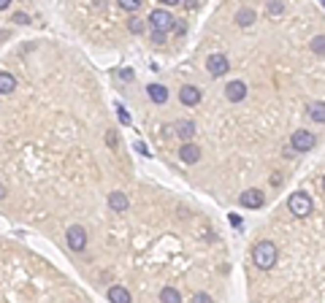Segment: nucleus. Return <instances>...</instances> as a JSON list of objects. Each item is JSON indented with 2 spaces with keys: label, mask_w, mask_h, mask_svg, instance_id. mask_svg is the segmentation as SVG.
Here are the masks:
<instances>
[{
  "label": "nucleus",
  "mask_w": 325,
  "mask_h": 303,
  "mask_svg": "<svg viewBox=\"0 0 325 303\" xmlns=\"http://www.w3.org/2000/svg\"><path fill=\"white\" fill-rule=\"evenodd\" d=\"M279 260V252H277V244L274 241H260V244H255V249H252V262H255L260 271H271L274 265H277Z\"/></svg>",
  "instance_id": "f257e3e1"
},
{
  "label": "nucleus",
  "mask_w": 325,
  "mask_h": 303,
  "mask_svg": "<svg viewBox=\"0 0 325 303\" xmlns=\"http://www.w3.org/2000/svg\"><path fill=\"white\" fill-rule=\"evenodd\" d=\"M174 24H176V19L171 17V11L168 8H155V11L149 14V27H152V33H171L174 30Z\"/></svg>",
  "instance_id": "f03ea898"
},
{
  "label": "nucleus",
  "mask_w": 325,
  "mask_h": 303,
  "mask_svg": "<svg viewBox=\"0 0 325 303\" xmlns=\"http://www.w3.org/2000/svg\"><path fill=\"white\" fill-rule=\"evenodd\" d=\"M287 209L293 211V216L303 219V216H309V214H312L314 203H312V198H309L306 193H293L290 198H287Z\"/></svg>",
  "instance_id": "7ed1b4c3"
},
{
  "label": "nucleus",
  "mask_w": 325,
  "mask_h": 303,
  "mask_svg": "<svg viewBox=\"0 0 325 303\" xmlns=\"http://www.w3.org/2000/svg\"><path fill=\"white\" fill-rule=\"evenodd\" d=\"M65 238H68V249L70 252H84L87 249V230L81 225H70L68 233H65Z\"/></svg>",
  "instance_id": "20e7f679"
},
{
  "label": "nucleus",
  "mask_w": 325,
  "mask_h": 303,
  "mask_svg": "<svg viewBox=\"0 0 325 303\" xmlns=\"http://www.w3.org/2000/svg\"><path fill=\"white\" fill-rule=\"evenodd\" d=\"M290 146H293V152L314 149V133H309V130H296V133L290 135Z\"/></svg>",
  "instance_id": "39448f33"
},
{
  "label": "nucleus",
  "mask_w": 325,
  "mask_h": 303,
  "mask_svg": "<svg viewBox=\"0 0 325 303\" xmlns=\"http://www.w3.org/2000/svg\"><path fill=\"white\" fill-rule=\"evenodd\" d=\"M228 68H231V63H228V57L225 54H209V60H206V70H209L214 79H220V76H225L228 73Z\"/></svg>",
  "instance_id": "423d86ee"
},
{
  "label": "nucleus",
  "mask_w": 325,
  "mask_h": 303,
  "mask_svg": "<svg viewBox=\"0 0 325 303\" xmlns=\"http://www.w3.org/2000/svg\"><path fill=\"white\" fill-rule=\"evenodd\" d=\"M238 203H241L244 209H260V206L266 203V198H263L260 190H247V193H241Z\"/></svg>",
  "instance_id": "0eeeda50"
},
{
  "label": "nucleus",
  "mask_w": 325,
  "mask_h": 303,
  "mask_svg": "<svg viewBox=\"0 0 325 303\" xmlns=\"http://www.w3.org/2000/svg\"><path fill=\"white\" fill-rule=\"evenodd\" d=\"M225 98L231 100V103H241V100L247 98V84L238 82V79H236V82H231L225 87Z\"/></svg>",
  "instance_id": "6e6552de"
},
{
  "label": "nucleus",
  "mask_w": 325,
  "mask_h": 303,
  "mask_svg": "<svg viewBox=\"0 0 325 303\" xmlns=\"http://www.w3.org/2000/svg\"><path fill=\"white\" fill-rule=\"evenodd\" d=\"M174 133L179 135L185 144H190L192 135H195V122H190V119H179V122L174 125Z\"/></svg>",
  "instance_id": "1a4fd4ad"
},
{
  "label": "nucleus",
  "mask_w": 325,
  "mask_h": 303,
  "mask_svg": "<svg viewBox=\"0 0 325 303\" xmlns=\"http://www.w3.org/2000/svg\"><path fill=\"white\" fill-rule=\"evenodd\" d=\"M179 100L185 106H198L201 103V89L192 87V84H185V87L179 89Z\"/></svg>",
  "instance_id": "9d476101"
},
{
  "label": "nucleus",
  "mask_w": 325,
  "mask_h": 303,
  "mask_svg": "<svg viewBox=\"0 0 325 303\" xmlns=\"http://www.w3.org/2000/svg\"><path fill=\"white\" fill-rule=\"evenodd\" d=\"M179 160H182V163H187V165H195L198 160H201V149H198L195 144H182Z\"/></svg>",
  "instance_id": "9b49d317"
},
{
  "label": "nucleus",
  "mask_w": 325,
  "mask_h": 303,
  "mask_svg": "<svg viewBox=\"0 0 325 303\" xmlns=\"http://www.w3.org/2000/svg\"><path fill=\"white\" fill-rule=\"evenodd\" d=\"M109 206H111V211H128V195L125 193H119V190H116V193H111L109 195Z\"/></svg>",
  "instance_id": "f8f14e48"
},
{
  "label": "nucleus",
  "mask_w": 325,
  "mask_h": 303,
  "mask_svg": "<svg viewBox=\"0 0 325 303\" xmlns=\"http://www.w3.org/2000/svg\"><path fill=\"white\" fill-rule=\"evenodd\" d=\"M109 301L111 303H130V292L122 284H114V287H109Z\"/></svg>",
  "instance_id": "ddd939ff"
},
{
  "label": "nucleus",
  "mask_w": 325,
  "mask_h": 303,
  "mask_svg": "<svg viewBox=\"0 0 325 303\" xmlns=\"http://www.w3.org/2000/svg\"><path fill=\"white\" fill-rule=\"evenodd\" d=\"M17 89V79L8 70H0V95H11Z\"/></svg>",
  "instance_id": "4468645a"
},
{
  "label": "nucleus",
  "mask_w": 325,
  "mask_h": 303,
  "mask_svg": "<svg viewBox=\"0 0 325 303\" xmlns=\"http://www.w3.org/2000/svg\"><path fill=\"white\" fill-rule=\"evenodd\" d=\"M146 92H149V98L155 100V103H165V100H168V89L162 87V84H149V87H146Z\"/></svg>",
  "instance_id": "2eb2a0df"
},
{
  "label": "nucleus",
  "mask_w": 325,
  "mask_h": 303,
  "mask_svg": "<svg viewBox=\"0 0 325 303\" xmlns=\"http://www.w3.org/2000/svg\"><path fill=\"white\" fill-rule=\"evenodd\" d=\"M306 114H309V119H314V122H325V103H323V100L309 103Z\"/></svg>",
  "instance_id": "dca6fc26"
},
{
  "label": "nucleus",
  "mask_w": 325,
  "mask_h": 303,
  "mask_svg": "<svg viewBox=\"0 0 325 303\" xmlns=\"http://www.w3.org/2000/svg\"><path fill=\"white\" fill-rule=\"evenodd\" d=\"M252 22H255V11H252V8H238L236 11V24L238 27H250Z\"/></svg>",
  "instance_id": "f3484780"
},
{
  "label": "nucleus",
  "mask_w": 325,
  "mask_h": 303,
  "mask_svg": "<svg viewBox=\"0 0 325 303\" xmlns=\"http://www.w3.org/2000/svg\"><path fill=\"white\" fill-rule=\"evenodd\" d=\"M160 303H182V295L176 287H162L160 290Z\"/></svg>",
  "instance_id": "a211bd4d"
},
{
  "label": "nucleus",
  "mask_w": 325,
  "mask_h": 303,
  "mask_svg": "<svg viewBox=\"0 0 325 303\" xmlns=\"http://www.w3.org/2000/svg\"><path fill=\"white\" fill-rule=\"evenodd\" d=\"M116 6H119L122 11H130V14H136V11H141V6H144V0H116Z\"/></svg>",
  "instance_id": "6ab92c4d"
},
{
  "label": "nucleus",
  "mask_w": 325,
  "mask_h": 303,
  "mask_svg": "<svg viewBox=\"0 0 325 303\" xmlns=\"http://www.w3.org/2000/svg\"><path fill=\"white\" fill-rule=\"evenodd\" d=\"M128 30H130L133 35H141V33L146 30V22H144V19H139V17H130V19H128Z\"/></svg>",
  "instance_id": "aec40b11"
},
{
  "label": "nucleus",
  "mask_w": 325,
  "mask_h": 303,
  "mask_svg": "<svg viewBox=\"0 0 325 303\" xmlns=\"http://www.w3.org/2000/svg\"><path fill=\"white\" fill-rule=\"evenodd\" d=\"M309 46H312L314 54H323V57H325V35H314Z\"/></svg>",
  "instance_id": "412c9836"
},
{
  "label": "nucleus",
  "mask_w": 325,
  "mask_h": 303,
  "mask_svg": "<svg viewBox=\"0 0 325 303\" xmlns=\"http://www.w3.org/2000/svg\"><path fill=\"white\" fill-rule=\"evenodd\" d=\"M116 117H119V122H122V125H130V114H128V108H125V106H119V103H116Z\"/></svg>",
  "instance_id": "4be33fe9"
},
{
  "label": "nucleus",
  "mask_w": 325,
  "mask_h": 303,
  "mask_svg": "<svg viewBox=\"0 0 325 303\" xmlns=\"http://www.w3.org/2000/svg\"><path fill=\"white\" fill-rule=\"evenodd\" d=\"M192 303H214V301H211V295H206V292H195Z\"/></svg>",
  "instance_id": "5701e85b"
},
{
  "label": "nucleus",
  "mask_w": 325,
  "mask_h": 303,
  "mask_svg": "<svg viewBox=\"0 0 325 303\" xmlns=\"http://www.w3.org/2000/svg\"><path fill=\"white\" fill-rule=\"evenodd\" d=\"M133 149H136V152H141V154H146V157L152 154V152L146 149V144H141V141H136V144H133Z\"/></svg>",
  "instance_id": "b1692460"
},
{
  "label": "nucleus",
  "mask_w": 325,
  "mask_h": 303,
  "mask_svg": "<svg viewBox=\"0 0 325 303\" xmlns=\"http://www.w3.org/2000/svg\"><path fill=\"white\" fill-rule=\"evenodd\" d=\"M14 22H17V24H27L30 19H27V14H14Z\"/></svg>",
  "instance_id": "393cba45"
},
{
  "label": "nucleus",
  "mask_w": 325,
  "mask_h": 303,
  "mask_svg": "<svg viewBox=\"0 0 325 303\" xmlns=\"http://www.w3.org/2000/svg\"><path fill=\"white\" fill-rule=\"evenodd\" d=\"M282 11H284L282 3H274V6H268V14H282Z\"/></svg>",
  "instance_id": "a878e982"
},
{
  "label": "nucleus",
  "mask_w": 325,
  "mask_h": 303,
  "mask_svg": "<svg viewBox=\"0 0 325 303\" xmlns=\"http://www.w3.org/2000/svg\"><path fill=\"white\" fill-rule=\"evenodd\" d=\"M152 41H155V43H165V35H162V33H152Z\"/></svg>",
  "instance_id": "bb28decb"
},
{
  "label": "nucleus",
  "mask_w": 325,
  "mask_h": 303,
  "mask_svg": "<svg viewBox=\"0 0 325 303\" xmlns=\"http://www.w3.org/2000/svg\"><path fill=\"white\" fill-rule=\"evenodd\" d=\"M122 79H125V82H130V79H133V70H128V68H125V70H122Z\"/></svg>",
  "instance_id": "cd10ccee"
},
{
  "label": "nucleus",
  "mask_w": 325,
  "mask_h": 303,
  "mask_svg": "<svg viewBox=\"0 0 325 303\" xmlns=\"http://www.w3.org/2000/svg\"><path fill=\"white\" fill-rule=\"evenodd\" d=\"M8 6H11V0H0V11H6Z\"/></svg>",
  "instance_id": "c85d7f7f"
},
{
  "label": "nucleus",
  "mask_w": 325,
  "mask_h": 303,
  "mask_svg": "<svg viewBox=\"0 0 325 303\" xmlns=\"http://www.w3.org/2000/svg\"><path fill=\"white\" fill-rule=\"evenodd\" d=\"M162 6H176V3H182V0H160Z\"/></svg>",
  "instance_id": "c756f323"
},
{
  "label": "nucleus",
  "mask_w": 325,
  "mask_h": 303,
  "mask_svg": "<svg viewBox=\"0 0 325 303\" xmlns=\"http://www.w3.org/2000/svg\"><path fill=\"white\" fill-rule=\"evenodd\" d=\"M0 198H6V187L0 184Z\"/></svg>",
  "instance_id": "7c9ffc66"
},
{
  "label": "nucleus",
  "mask_w": 325,
  "mask_h": 303,
  "mask_svg": "<svg viewBox=\"0 0 325 303\" xmlns=\"http://www.w3.org/2000/svg\"><path fill=\"white\" fill-rule=\"evenodd\" d=\"M323 190H325V179H323Z\"/></svg>",
  "instance_id": "2f4dec72"
},
{
  "label": "nucleus",
  "mask_w": 325,
  "mask_h": 303,
  "mask_svg": "<svg viewBox=\"0 0 325 303\" xmlns=\"http://www.w3.org/2000/svg\"><path fill=\"white\" fill-rule=\"evenodd\" d=\"M323 3H325V0H323Z\"/></svg>",
  "instance_id": "473e14b6"
}]
</instances>
